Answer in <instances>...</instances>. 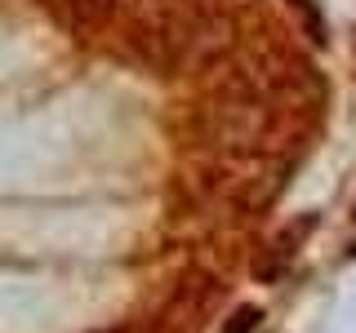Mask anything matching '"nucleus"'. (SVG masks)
Returning a JSON list of instances; mask_svg holds the SVG:
<instances>
[{
	"instance_id": "f257e3e1",
	"label": "nucleus",
	"mask_w": 356,
	"mask_h": 333,
	"mask_svg": "<svg viewBox=\"0 0 356 333\" xmlns=\"http://www.w3.org/2000/svg\"><path fill=\"white\" fill-rule=\"evenodd\" d=\"M40 5L76 31H98V27H107L111 18L125 14L129 0H40Z\"/></svg>"
},
{
	"instance_id": "f03ea898",
	"label": "nucleus",
	"mask_w": 356,
	"mask_h": 333,
	"mask_svg": "<svg viewBox=\"0 0 356 333\" xmlns=\"http://www.w3.org/2000/svg\"><path fill=\"white\" fill-rule=\"evenodd\" d=\"M259 320H263L259 307H241V311H232V316H227L222 333H254V329H259Z\"/></svg>"
},
{
	"instance_id": "7ed1b4c3",
	"label": "nucleus",
	"mask_w": 356,
	"mask_h": 333,
	"mask_svg": "<svg viewBox=\"0 0 356 333\" xmlns=\"http://www.w3.org/2000/svg\"><path fill=\"white\" fill-rule=\"evenodd\" d=\"M120 333H125V329H120Z\"/></svg>"
}]
</instances>
